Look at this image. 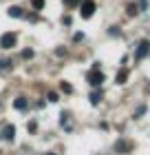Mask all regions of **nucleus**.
I'll use <instances>...</instances> for the list:
<instances>
[{
	"instance_id": "12",
	"label": "nucleus",
	"mask_w": 150,
	"mask_h": 155,
	"mask_svg": "<svg viewBox=\"0 0 150 155\" xmlns=\"http://www.w3.org/2000/svg\"><path fill=\"white\" fill-rule=\"evenodd\" d=\"M128 149H130V144H128V142H119L117 144V151H128Z\"/></svg>"
},
{
	"instance_id": "3",
	"label": "nucleus",
	"mask_w": 150,
	"mask_h": 155,
	"mask_svg": "<svg viewBox=\"0 0 150 155\" xmlns=\"http://www.w3.org/2000/svg\"><path fill=\"white\" fill-rule=\"evenodd\" d=\"M80 9H82V11H80V13H82V18H91L93 13H95L97 7H95V2H93V0H86V2H82Z\"/></svg>"
},
{
	"instance_id": "13",
	"label": "nucleus",
	"mask_w": 150,
	"mask_h": 155,
	"mask_svg": "<svg viewBox=\"0 0 150 155\" xmlns=\"http://www.w3.org/2000/svg\"><path fill=\"white\" fill-rule=\"evenodd\" d=\"M60 124H62V126H69V115H66V113L60 115Z\"/></svg>"
},
{
	"instance_id": "6",
	"label": "nucleus",
	"mask_w": 150,
	"mask_h": 155,
	"mask_svg": "<svg viewBox=\"0 0 150 155\" xmlns=\"http://www.w3.org/2000/svg\"><path fill=\"white\" fill-rule=\"evenodd\" d=\"M126 80H128V69L124 67V69H119V71H117L115 82H117V84H126Z\"/></svg>"
},
{
	"instance_id": "15",
	"label": "nucleus",
	"mask_w": 150,
	"mask_h": 155,
	"mask_svg": "<svg viewBox=\"0 0 150 155\" xmlns=\"http://www.w3.org/2000/svg\"><path fill=\"white\" fill-rule=\"evenodd\" d=\"M49 102H58V93H55V91L49 93Z\"/></svg>"
},
{
	"instance_id": "4",
	"label": "nucleus",
	"mask_w": 150,
	"mask_h": 155,
	"mask_svg": "<svg viewBox=\"0 0 150 155\" xmlns=\"http://www.w3.org/2000/svg\"><path fill=\"white\" fill-rule=\"evenodd\" d=\"M148 51H150V42H148V40H141V42H139V47H137V53H135V60L146 58Z\"/></svg>"
},
{
	"instance_id": "5",
	"label": "nucleus",
	"mask_w": 150,
	"mask_h": 155,
	"mask_svg": "<svg viewBox=\"0 0 150 155\" xmlns=\"http://www.w3.org/2000/svg\"><path fill=\"white\" fill-rule=\"evenodd\" d=\"M16 137V126H5V131H2V140H7V142H11V140Z\"/></svg>"
},
{
	"instance_id": "7",
	"label": "nucleus",
	"mask_w": 150,
	"mask_h": 155,
	"mask_svg": "<svg viewBox=\"0 0 150 155\" xmlns=\"http://www.w3.org/2000/svg\"><path fill=\"white\" fill-rule=\"evenodd\" d=\"M7 13H9L11 18H22V16H24V13H22V9H20V7H9V11H7Z\"/></svg>"
},
{
	"instance_id": "11",
	"label": "nucleus",
	"mask_w": 150,
	"mask_h": 155,
	"mask_svg": "<svg viewBox=\"0 0 150 155\" xmlns=\"http://www.w3.org/2000/svg\"><path fill=\"white\" fill-rule=\"evenodd\" d=\"M31 5H33V9H35V11H40L42 7H44V0H31Z\"/></svg>"
},
{
	"instance_id": "2",
	"label": "nucleus",
	"mask_w": 150,
	"mask_h": 155,
	"mask_svg": "<svg viewBox=\"0 0 150 155\" xmlns=\"http://www.w3.org/2000/svg\"><path fill=\"white\" fill-rule=\"evenodd\" d=\"M86 80H88V84H91V87H99V84L104 82V73L99 71V69H93V71H88Z\"/></svg>"
},
{
	"instance_id": "1",
	"label": "nucleus",
	"mask_w": 150,
	"mask_h": 155,
	"mask_svg": "<svg viewBox=\"0 0 150 155\" xmlns=\"http://www.w3.org/2000/svg\"><path fill=\"white\" fill-rule=\"evenodd\" d=\"M16 42H18V36L16 33H2V36H0V47L2 49H11V47H16Z\"/></svg>"
},
{
	"instance_id": "8",
	"label": "nucleus",
	"mask_w": 150,
	"mask_h": 155,
	"mask_svg": "<svg viewBox=\"0 0 150 155\" xmlns=\"http://www.w3.org/2000/svg\"><path fill=\"white\" fill-rule=\"evenodd\" d=\"M13 107H16L18 111H24L27 109V97H18V100L13 102Z\"/></svg>"
},
{
	"instance_id": "9",
	"label": "nucleus",
	"mask_w": 150,
	"mask_h": 155,
	"mask_svg": "<svg viewBox=\"0 0 150 155\" xmlns=\"http://www.w3.org/2000/svg\"><path fill=\"white\" fill-rule=\"evenodd\" d=\"M60 89L64 91V93H73V87H71L69 82H60Z\"/></svg>"
},
{
	"instance_id": "14",
	"label": "nucleus",
	"mask_w": 150,
	"mask_h": 155,
	"mask_svg": "<svg viewBox=\"0 0 150 155\" xmlns=\"http://www.w3.org/2000/svg\"><path fill=\"white\" fill-rule=\"evenodd\" d=\"M80 2H82V0H64V5H66V7H77Z\"/></svg>"
},
{
	"instance_id": "17",
	"label": "nucleus",
	"mask_w": 150,
	"mask_h": 155,
	"mask_svg": "<svg viewBox=\"0 0 150 155\" xmlns=\"http://www.w3.org/2000/svg\"><path fill=\"white\" fill-rule=\"evenodd\" d=\"M144 113H146V107H139V109H137V113H135V115L139 117V115H144Z\"/></svg>"
},
{
	"instance_id": "18",
	"label": "nucleus",
	"mask_w": 150,
	"mask_h": 155,
	"mask_svg": "<svg viewBox=\"0 0 150 155\" xmlns=\"http://www.w3.org/2000/svg\"><path fill=\"white\" fill-rule=\"evenodd\" d=\"M27 129H29V131H31V133H33V131H35V129H38V124H35V122H29V126H27Z\"/></svg>"
},
{
	"instance_id": "16",
	"label": "nucleus",
	"mask_w": 150,
	"mask_h": 155,
	"mask_svg": "<svg viewBox=\"0 0 150 155\" xmlns=\"http://www.w3.org/2000/svg\"><path fill=\"white\" fill-rule=\"evenodd\" d=\"M22 58H33V51H31V49H24V51H22Z\"/></svg>"
},
{
	"instance_id": "10",
	"label": "nucleus",
	"mask_w": 150,
	"mask_h": 155,
	"mask_svg": "<svg viewBox=\"0 0 150 155\" xmlns=\"http://www.w3.org/2000/svg\"><path fill=\"white\" fill-rule=\"evenodd\" d=\"M99 100H102V95H99L97 91H95V93H91V104H93V107H95V104H99Z\"/></svg>"
}]
</instances>
